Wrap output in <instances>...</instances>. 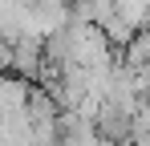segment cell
<instances>
[{"mask_svg":"<svg viewBox=\"0 0 150 146\" xmlns=\"http://www.w3.org/2000/svg\"><path fill=\"white\" fill-rule=\"evenodd\" d=\"M110 146H130V142H110Z\"/></svg>","mask_w":150,"mask_h":146,"instance_id":"6da1fadb","label":"cell"}]
</instances>
